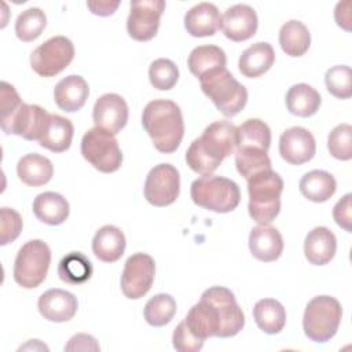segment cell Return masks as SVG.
<instances>
[{"mask_svg": "<svg viewBox=\"0 0 352 352\" xmlns=\"http://www.w3.org/2000/svg\"><path fill=\"white\" fill-rule=\"evenodd\" d=\"M236 148V126L230 121H214L192 140L186 151V162L201 176L212 175L226 157Z\"/></svg>", "mask_w": 352, "mask_h": 352, "instance_id": "6da1fadb", "label": "cell"}, {"mask_svg": "<svg viewBox=\"0 0 352 352\" xmlns=\"http://www.w3.org/2000/svg\"><path fill=\"white\" fill-rule=\"evenodd\" d=\"M142 124L154 147L165 154L176 151L184 136L182 110L168 99L148 102L142 114Z\"/></svg>", "mask_w": 352, "mask_h": 352, "instance_id": "7a4b0ae2", "label": "cell"}, {"mask_svg": "<svg viewBox=\"0 0 352 352\" xmlns=\"http://www.w3.org/2000/svg\"><path fill=\"white\" fill-rule=\"evenodd\" d=\"M0 87L3 132L22 136L26 140H38L48 113L37 104L23 103L16 89L7 81H1Z\"/></svg>", "mask_w": 352, "mask_h": 352, "instance_id": "3957f363", "label": "cell"}, {"mask_svg": "<svg viewBox=\"0 0 352 352\" xmlns=\"http://www.w3.org/2000/svg\"><path fill=\"white\" fill-rule=\"evenodd\" d=\"M282 191L283 180L272 169L248 179L250 217L258 224H270L279 214Z\"/></svg>", "mask_w": 352, "mask_h": 352, "instance_id": "277c9868", "label": "cell"}, {"mask_svg": "<svg viewBox=\"0 0 352 352\" xmlns=\"http://www.w3.org/2000/svg\"><path fill=\"white\" fill-rule=\"evenodd\" d=\"M199 84L202 92L226 117L236 116L246 106L248 91L227 67L204 76L199 78Z\"/></svg>", "mask_w": 352, "mask_h": 352, "instance_id": "5b68a950", "label": "cell"}, {"mask_svg": "<svg viewBox=\"0 0 352 352\" xmlns=\"http://www.w3.org/2000/svg\"><path fill=\"white\" fill-rule=\"evenodd\" d=\"M190 195L195 205L216 213L232 212L241 201L238 184L231 179L216 175L201 176L194 180Z\"/></svg>", "mask_w": 352, "mask_h": 352, "instance_id": "8992f818", "label": "cell"}, {"mask_svg": "<svg viewBox=\"0 0 352 352\" xmlns=\"http://www.w3.org/2000/svg\"><path fill=\"white\" fill-rule=\"evenodd\" d=\"M342 308L337 298L330 296L314 297L305 307L302 329L314 342L330 341L341 323Z\"/></svg>", "mask_w": 352, "mask_h": 352, "instance_id": "52a82bcc", "label": "cell"}, {"mask_svg": "<svg viewBox=\"0 0 352 352\" xmlns=\"http://www.w3.org/2000/svg\"><path fill=\"white\" fill-rule=\"evenodd\" d=\"M51 264L50 246L41 239L28 241L16 253L14 280L23 289H34L47 278Z\"/></svg>", "mask_w": 352, "mask_h": 352, "instance_id": "ba28073f", "label": "cell"}, {"mask_svg": "<svg viewBox=\"0 0 352 352\" xmlns=\"http://www.w3.org/2000/svg\"><path fill=\"white\" fill-rule=\"evenodd\" d=\"M81 154L95 169L103 173H113L122 164V153L114 135L98 126L84 133Z\"/></svg>", "mask_w": 352, "mask_h": 352, "instance_id": "9c48e42d", "label": "cell"}, {"mask_svg": "<svg viewBox=\"0 0 352 352\" xmlns=\"http://www.w3.org/2000/svg\"><path fill=\"white\" fill-rule=\"evenodd\" d=\"M74 58V45L65 36H55L38 45L30 55L32 69L41 77H54Z\"/></svg>", "mask_w": 352, "mask_h": 352, "instance_id": "30bf717a", "label": "cell"}, {"mask_svg": "<svg viewBox=\"0 0 352 352\" xmlns=\"http://www.w3.org/2000/svg\"><path fill=\"white\" fill-rule=\"evenodd\" d=\"M180 192L179 170L170 164L155 165L144 182V198L157 208L172 205Z\"/></svg>", "mask_w": 352, "mask_h": 352, "instance_id": "8fae6325", "label": "cell"}, {"mask_svg": "<svg viewBox=\"0 0 352 352\" xmlns=\"http://www.w3.org/2000/svg\"><path fill=\"white\" fill-rule=\"evenodd\" d=\"M155 275L154 258L146 253L128 257L121 275V290L126 298H142L153 286Z\"/></svg>", "mask_w": 352, "mask_h": 352, "instance_id": "7c38bea8", "label": "cell"}, {"mask_svg": "<svg viewBox=\"0 0 352 352\" xmlns=\"http://www.w3.org/2000/svg\"><path fill=\"white\" fill-rule=\"evenodd\" d=\"M201 297L209 300L219 312L220 338L234 337L243 329L245 315L231 290L223 286H213L206 289Z\"/></svg>", "mask_w": 352, "mask_h": 352, "instance_id": "4fadbf2b", "label": "cell"}, {"mask_svg": "<svg viewBox=\"0 0 352 352\" xmlns=\"http://www.w3.org/2000/svg\"><path fill=\"white\" fill-rule=\"evenodd\" d=\"M165 10L162 0L131 1V11L126 19V30L136 41L151 40L160 28V18Z\"/></svg>", "mask_w": 352, "mask_h": 352, "instance_id": "5bb4252c", "label": "cell"}, {"mask_svg": "<svg viewBox=\"0 0 352 352\" xmlns=\"http://www.w3.org/2000/svg\"><path fill=\"white\" fill-rule=\"evenodd\" d=\"M316 151L312 133L302 126H292L279 138V154L292 165H302L311 161Z\"/></svg>", "mask_w": 352, "mask_h": 352, "instance_id": "9a60e30c", "label": "cell"}, {"mask_svg": "<svg viewBox=\"0 0 352 352\" xmlns=\"http://www.w3.org/2000/svg\"><path fill=\"white\" fill-rule=\"evenodd\" d=\"M92 118L95 126L117 135L128 121V104L117 94H104L95 102Z\"/></svg>", "mask_w": 352, "mask_h": 352, "instance_id": "2e32d148", "label": "cell"}, {"mask_svg": "<svg viewBox=\"0 0 352 352\" xmlns=\"http://www.w3.org/2000/svg\"><path fill=\"white\" fill-rule=\"evenodd\" d=\"M258 19L256 11L248 4H235L228 7L221 16V30L232 41H245L257 32Z\"/></svg>", "mask_w": 352, "mask_h": 352, "instance_id": "e0dca14e", "label": "cell"}, {"mask_svg": "<svg viewBox=\"0 0 352 352\" xmlns=\"http://www.w3.org/2000/svg\"><path fill=\"white\" fill-rule=\"evenodd\" d=\"M37 307L44 319L62 323L70 320L76 315L78 302L70 292L63 289H50L40 296Z\"/></svg>", "mask_w": 352, "mask_h": 352, "instance_id": "ac0fdd59", "label": "cell"}, {"mask_svg": "<svg viewBox=\"0 0 352 352\" xmlns=\"http://www.w3.org/2000/svg\"><path fill=\"white\" fill-rule=\"evenodd\" d=\"M249 249L253 257L260 261H275L283 252V238L275 227L258 224L250 231Z\"/></svg>", "mask_w": 352, "mask_h": 352, "instance_id": "d6986e66", "label": "cell"}, {"mask_svg": "<svg viewBox=\"0 0 352 352\" xmlns=\"http://www.w3.org/2000/svg\"><path fill=\"white\" fill-rule=\"evenodd\" d=\"M221 25L219 8L212 3H199L184 15V28L192 37L213 36Z\"/></svg>", "mask_w": 352, "mask_h": 352, "instance_id": "ffe728a7", "label": "cell"}, {"mask_svg": "<svg viewBox=\"0 0 352 352\" xmlns=\"http://www.w3.org/2000/svg\"><path fill=\"white\" fill-rule=\"evenodd\" d=\"M89 95L87 81L77 74L62 78L54 89V100L58 107L67 113H74L85 104Z\"/></svg>", "mask_w": 352, "mask_h": 352, "instance_id": "44dd1931", "label": "cell"}, {"mask_svg": "<svg viewBox=\"0 0 352 352\" xmlns=\"http://www.w3.org/2000/svg\"><path fill=\"white\" fill-rule=\"evenodd\" d=\"M337 250V239L327 227L312 228L304 241L305 258L314 265H324L330 263Z\"/></svg>", "mask_w": 352, "mask_h": 352, "instance_id": "7402d4cb", "label": "cell"}, {"mask_svg": "<svg viewBox=\"0 0 352 352\" xmlns=\"http://www.w3.org/2000/svg\"><path fill=\"white\" fill-rule=\"evenodd\" d=\"M73 133L74 126L69 118L59 114H48L38 143L52 153H63L70 147Z\"/></svg>", "mask_w": 352, "mask_h": 352, "instance_id": "603a6c76", "label": "cell"}, {"mask_svg": "<svg viewBox=\"0 0 352 352\" xmlns=\"http://www.w3.org/2000/svg\"><path fill=\"white\" fill-rule=\"evenodd\" d=\"M275 62V52L271 44L258 41L248 47L239 56V72L248 78H256L267 73Z\"/></svg>", "mask_w": 352, "mask_h": 352, "instance_id": "cb8c5ba5", "label": "cell"}, {"mask_svg": "<svg viewBox=\"0 0 352 352\" xmlns=\"http://www.w3.org/2000/svg\"><path fill=\"white\" fill-rule=\"evenodd\" d=\"M125 235L116 226H103L92 239L94 254L104 263H114L121 258L125 252Z\"/></svg>", "mask_w": 352, "mask_h": 352, "instance_id": "d4e9b609", "label": "cell"}, {"mask_svg": "<svg viewBox=\"0 0 352 352\" xmlns=\"http://www.w3.org/2000/svg\"><path fill=\"white\" fill-rule=\"evenodd\" d=\"M70 206L67 199L54 191L38 194L33 201L34 216L48 226H59L69 217Z\"/></svg>", "mask_w": 352, "mask_h": 352, "instance_id": "484cf974", "label": "cell"}, {"mask_svg": "<svg viewBox=\"0 0 352 352\" xmlns=\"http://www.w3.org/2000/svg\"><path fill=\"white\" fill-rule=\"evenodd\" d=\"M16 173L22 183L30 187L47 184L54 175L52 162L37 153L23 155L16 165Z\"/></svg>", "mask_w": 352, "mask_h": 352, "instance_id": "4316f807", "label": "cell"}, {"mask_svg": "<svg viewBox=\"0 0 352 352\" xmlns=\"http://www.w3.org/2000/svg\"><path fill=\"white\" fill-rule=\"evenodd\" d=\"M227 65L226 52L217 45H199L195 47L187 60L190 72L199 80L204 76L223 69Z\"/></svg>", "mask_w": 352, "mask_h": 352, "instance_id": "83f0119b", "label": "cell"}, {"mask_svg": "<svg viewBox=\"0 0 352 352\" xmlns=\"http://www.w3.org/2000/svg\"><path fill=\"white\" fill-rule=\"evenodd\" d=\"M253 318L260 330L267 334H278L286 324V311L274 298H263L254 304Z\"/></svg>", "mask_w": 352, "mask_h": 352, "instance_id": "f1b7e54d", "label": "cell"}, {"mask_svg": "<svg viewBox=\"0 0 352 352\" xmlns=\"http://www.w3.org/2000/svg\"><path fill=\"white\" fill-rule=\"evenodd\" d=\"M322 103L319 92L308 84H296L289 88L286 94L287 110L297 117L314 116Z\"/></svg>", "mask_w": 352, "mask_h": 352, "instance_id": "f546056e", "label": "cell"}, {"mask_svg": "<svg viewBox=\"0 0 352 352\" xmlns=\"http://www.w3.org/2000/svg\"><path fill=\"white\" fill-rule=\"evenodd\" d=\"M300 192L312 202H326L336 192V179L326 170H311L300 180Z\"/></svg>", "mask_w": 352, "mask_h": 352, "instance_id": "4dcf8cb0", "label": "cell"}, {"mask_svg": "<svg viewBox=\"0 0 352 352\" xmlns=\"http://www.w3.org/2000/svg\"><path fill=\"white\" fill-rule=\"evenodd\" d=\"M279 44L289 56L304 55L311 45V34L308 28L296 19L282 25L279 30Z\"/></svg>", "mask_w": 352, "mask_h": 352, "instance_id": "1f68e13d", "label": "cell"}, {"mask_svg": "<svg viewBox=\"0 0 352 352\" xmlns=\"http://www.w3.org/2000/svg\"><path fill=\"white\" fill-rule=\"evenodd\" d=\"M271 144V129L260 118H249L236 128V148L253 147L268 151Z\"/></svg>", "mask_w": 352, "mask_h": 352, "instance_id": "d6a6232c", "label": "cell"}, {"mask_svg": "<svg viewBox=\"0 0 352 352\" xmlns=\"http://www.w3.org/2000/svg\"><path fill=\"white\" fill-rule=\"evenodd\" d=\"M59 278L69 285H81L92 275L91 261L80 252H70L58 265Z\"/></svg>", "mask_w": 352, "mask_h": 352, "instance_id": "836d02e7", "label": "cell"}, {"mask_svg": "<svg viewBox=\"0 0 352 352\" xmlns=\"http://www.w3.org/2000/svg\"><path fill=\"white\" fill-rule=\"evenodd\" d=\"M144 319L150 326L161 327L168 324L176 314V301L170 294L160 293L151 297L144 305Z\"/></svg>", "mask_w": 352, "mask_h": 352, "instance_id": "e575fe53", "label": "cell"}, {"mask_svg": "<svg viewBox=\"0 0 352 352\" xmlns=\"http://www.w3.org/2000/svg\"><path fill=\"white\" fill-rule=\"evenodd\" d=\"M235 165L239 175L248 180L258 172L271 169V160L267 151L253 147H239L235 153Z\"/></svg>", "mask_w": 352, "mask_h": 352, "instance_id": "d590c367", "label": "cell"}, {"mask_svg": "<svg viewBox=\"0 0 352 352\" xmlns=\"http://www.w3.org/2000/svg\"><path fill=\"white\" fill-rule=\"evenodd\" d=\"M47 26V16L37 7L22 11L15 22V34L21 41L29 43L36 40Z\"/></svg>", "mask_w": 352, "mask_h": 352, "instance_id": "8d00e7d4", "label": "cell"}, {"mask_svg": "<svg viewBox=\"0 0 352 352\" xmlns=\"http://www.w3.org/2000/svg\"><path fill=\"white\" fill-rule=\"evenodd\" d=\"M148 78L155 89L168 91L176 85L179 80V69L170 59L160 58L150 65Z\"/></svg>", "mask_w": 352, "mask_h": 352, "instance_id": "74e56055", "label": "cell"}, {"mask_svg": "<svg viewBox=\"0 0 352 352\" xmlns=\"http://www.w3.org/2000/svg\"><path fill=\"white\" fill-rule=\"evenodd\" d=\"M324 82L327 91L338 99H349L352 96V73L346 65H337L326 72Z\"/></svg>", "mask_w": 352, "mask_h": 352, "instance_id": "f35d334b", "label": "cell"}, {"mask_svg": "<svg viewBox=\"0 0 352 352\" xmlns=\"http://www.w3.org/2000/svg\"><path fill=\"white\" fill-rule=\"evenodd\" d=\"M329 153L341 161L352 158V126L349 124H340L331 129L327 139Z\"/></svg>", "mask_w": 352, "mask_h": 352, "instance_id": "ab89813d", "label": "cell"}, {"mask_svg": "<svg viewBox=\"0 0 352 352\" xmlns=\"http://www.w3.org/2000/svg\"><path fill=\"white\" fill-rule=\"evenodd\" d=\"M21 214L10 208L0 209V245L4 246L14 242L22 231Z\"/></svg>", "mask_w": 352, "mask_h": 352, "instance_id": "60d3db41", "label": "cell"}, {"mask_svg": "<svg viewBox=\"0 0 352 352\" xmlns=\"http://www.w3.org/2000/svg\"><path fill=\"white\" fill-rule=\"evenodd\" d=\"M172 341H173V348L179 352H198L204 346V341L195 337L190 331L184 320H182L176 326L172 336Z\"/></svg>", "mask_w": 352, "mask_h": 352, "instance_id": "b9f144b4", "label": "cell"}, {"mask_svg": "<svg viewBox=\"0 0 352 352\" xmlns=\"http://www.w3.org/2000/svg\"><path fill=\"white\" fill-rule=\"evenodd\" d=\"M351 198L352 194H345L333 208V217L336 223L344 228L346 232L352 231L351 223H352V206H351Z\"/></svg>", "mask_w": 352, "mask_h": 352, "instance_id": "7bdbcfd3", "label": "cell"}, {"mask_svg": "<svg viewBox=\"0 0 352 352\" xmlns=\"http://www.w3.org/2000/svg\"><path fill=\"white\" fill-rule=\"evenodd\" d=\"M100 346L96 342V340L89 336V334H84V333H78L76 336H73L69 342L65 345V351H99Z\"/></svg>", "mask_w": 352, "mask_h": 352, "instance_id": "ee69618b", "label": "cell"}, {"mask_svg": "<svg viewBox=\"0 0 352 352\" xmlns=\"http://www.w3.org/2000/svg\"><path fill=\"white\" fill-rule=\"evenodd\" d=\"M120 1H87V7L91 10L92 14L99 16H109L114 14V11L118 8Z\"/></svg>", "mask_w": 352, "mask_h": 352, "instance_id": "f6af8a7d", "label": "cell"}, {"mask_svg": "<svg viewBox=\"0 0 352 352\" xmlns=\"http://www.w3.org/2000/svg\"><path fill=\"white\" fill-rule=\"evenodd\" d=\"M349 6H351V1H344V3H338L337 7H336V11H334V16H336V22L338 26L344 28L345 30H349V21H351V16H349Z\"/></svg>", "mask_w": 352, "mask_h": 352, "instance_id": "bcb514c9", "label": "cell"}]
</instances>
